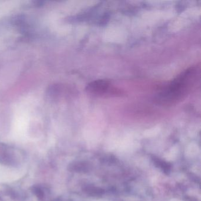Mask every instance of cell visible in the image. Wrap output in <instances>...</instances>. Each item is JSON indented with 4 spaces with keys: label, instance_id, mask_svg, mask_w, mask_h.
Instances as JSON below:
<instances>
[{
    "label": "cell",
    "instance_id": "obj_5",
    "mask_svg": "<svg viewBox=\"0 0 201 201\" xmlns=\"http://www.w3.org/2000/svg\"><path fill=\"white\" fill-rule=\"evenodd\" d=\"M152 159H153V161L154 162V163L156 165V166L161 168L163 172L167 173L170 171L171 165L169 163L163 161L157 157H153Z\"/></svg>",
    "mask_w": 201,
    "mask_h": 201
},
{
    "label": "cell",
    "instance_id": "obj_2",
    "mask_svg": "<svg viewBox=\"0 0 201 201\" xmlns=\"http://www.w3.org/2000/svg\"><path fill=\"white\" fill-rule=\"evenodd\" d=\"M86 90L90 94L98 97L117 96L120 94L119 91L113 87L110 82L105 80H96L90 82Z\"/></svg>",
    "mask_w": 201,
    "mask_h": 201
},
{
    "label": "cell",
    "instance_id": "obj_1",
    "mask_svg": "<svg viewBox=\"0 0 201 201\" xmlns=\"http://www.w3.org/2000/svg\"><path fill=\"white\" fill-rule=\"evenodd\" d=\"M199 79L200 70L198 67L186 69L156 94L155 103L164 107L177 105L191 93Z\"/></svg>",
    "mask_w": 201,
    "mask_h": 201
},
{
    "label": "cell",
    "instance_id": "obj_4",
    "mask_svg": "<svg viewBox=\"0 0 201 201\" xmlns=\"http://www.w3.org/2000/svg\"><path fill=\"white\" fill-rule=\"evenodd\" d=\"M84 190L87 194L92 196H101L103 195L104 193V191L103 189L92 185H88L85 187Z\"/></svg>",
    "mask_w": 201,
    "mask_h": 201
},
{
    "label": "cell",
    "instance_id": "obj_3",
    "mask_svg": "<svg viewBox=\"0 0 201 201\" xmlns=\"http://www.w3.org/2000/svg\"><path fill=\"white\" fill-rule=\"evenodd\" d=\"M69 168L73 172H87L90 171L91 167L87 162H77L71 163Z\"/></svg>",
    "mask_w": 201,
    "mask_h": 201
}]
</instances>
